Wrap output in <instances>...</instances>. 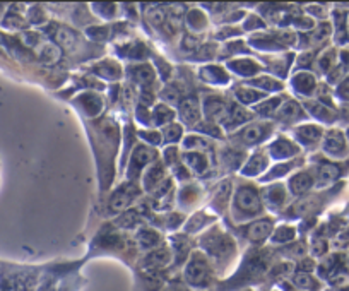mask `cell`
I'll return each instance as SVG.
<instances>
[{
	"label": "cell",
	"instance_id": "6da1fadb",
	"mask_svg": "<svg viewBox=\"0 0 349 291\" xmlns=\"http://www.w3.org/2000/svg\"><path fill=\"white\" fill-rule=\"evenodd\" d=\"M187 279L190 281L192 284H205L209 279V267H207V262L199 257V255H195V257L190 260L188 264V269H187Z\"/></svg>",
	"mask_w": 349,
	"mask_h": 291
},
{
	"label": "cell",
	"instance_id": "7a4b0ae2",
	"mask_svg": "<svg viewBox=\"0 0 349 291\" xmlns=\"http://www.w3.org/2000/svg\"><path fill=\"white\" fill-rule=\"evenodd\" d=\"M236 206L245 212H257L260 209V201L259 196L255 193L254 188L243 187L236 196Z\"/></svg>",
	"mask_w": 349,
	"mask_h": 291
},
{
	"label": "cell",
	"instance_id": "3957f363",
	"mask_svg": "<svg viewBox=\"0 0 349 291\" xmlns=\"http://www.w3.org/2000/svg\"><path fill=\"white\" fill-rule=\"evenodd\" d=\"M325 149L331 152V154H336V156L342 154L344 149H346V142H344L342 134H339L337 130H332L325 139Z\"/></svg>",
	"mask_w": 349,
	"mask_h": 291
},
{
	"label": "cell",
	"instance_id": "277c9868",
	"mask_svg": "<svg viewBox=\"0 0 349 291\" xmlns=\"http://www.w3.org/2000/svg\"><path fill=\"white\" fill-rule=\"evenodd\" d=\"M270 229H272V223L267 221V219H260V221L254 223L248 228L246 237H248L250 240H262L270 233Z\"/></svg>",
	"mask_w": 349,
	"mask_h": 291
},
{
	"label": "cell",
	"instance_id": "5b68a950",
	"mask_svg": "<svg viewBox=\"0 0 349 291\" xmlns=\"http://www.w3.org/2000/svg\"><path fill=\"white\" fill-rule=\"evenodd\" d=\"M312 187V178L306 173H298V175L291 180V188L295 193H303Z\"/></svg>",
	"mask_w": 349,
	"mask_h": 291
},
{
	"label": "cell",
	"instance_id": "8992f818",
	"mask_svg": "<svg viewBox=\"0 0 349 291\" xmlns=\"http://www.w3.org/2000/svg\"><path fill=\"white\" fill-rule=\"evenodd\" d=\"M182 115L187 122H195L199 119V105L195 100H187L182 105Z\"/></svg>",
	"mask_w": 349,
	"mask_h": 291
},
{
	"label": "cell",
	"instance_id": "52a82bcc",
	"mask_svg": "<svg viewBox=\"0 0 349 291\" xmlns=\"http://www.w3.org/2000/svg\"><path fill=\"white\" fill-rule=\"evenodd\" d=\"M59 42H60L62 47L70 52V50L75 47L77 38H75V34L70 31V29L65 28V29H60V31H59Z\"/></svg>",
	"mask_w": 349,
	"mask_h": 291
},
{
	"label": "cell",
	"instance_id": "ba28073f",
	"mask_svg": "<svg viewBox=\"0 0 349 291\" xmlns=\"http://www.w3.org/2000/svg\"><path fill=\"white\" fill-rule=\"evenodd\" d=\"M264 134L265 132H264V127L262 125H251L243 132V139H245V142H255V141H259Z\"/></svg>",
	"mask_w": 349,
	"mask_h": 291
},
{
	"label": "cell",
	"instance_id": "9c48e42d",
	"mask_svg": "<svg viewBox=\"0 0 349 291\" xmlns=\"http://www.w3.org/2000/svg\"><path fill=\"white\" fill-rule=\"evenodd\" d=\"M337 173L339 170L336 166H332V165H323L320 168V171H318V177H320V183H327V182H331L334 180V178L337 177Z\"/></svg>",
	"mask_w": 349,
	"mask_h": 291
},
{
	"label": "cell",
	"instance_id": "30bf717a",
	"mask_svg": "<svg viewBox=\"0 0 349 291\" xmlns=\"http://www.w3.org/2000/svg\"><path fill=\"white\" fill-rule=\"evenodd\" d=\"M295 84L301 93H310V89L313 88V79H312V75H298Z\"/></svg>",
	"mask_w": 349,
	"mask_h": 291
},
{
	"label": "cell",
	"instance_id": "8fae6325",
	"mask_svg": "<svg viewBox=\"0 0 349 291\" xmlns=\"http://www.w3.org/2000/svg\"><path fill=\"white\" fill-rule=\"evenodd\" d=\"M300 115V106H298L296 103H287L282 106L281 110V117L286 120H291V119H296V117Z\"/></svg>",
	"mask_w": 349,
	"mask_h": 291
},
{
	"label": "cell",
	"instance_id": "7c38bea8",
	"mask_svg": "<svg viewBox=\"0 0 349 291\" xmlns=\"http://www.w3.org/2000/svg\"><path fill=\"white\" fill-rule=\"evenodd\" d=\"M300 137L301 139H305L306 137V141L315 142L318 137H320V129H317V127H303V129L300 130Z\"/></svg>",
	"mask_w": 349,
	"mask_h": 291
},
{
	"label": "cell",
	"instance_id": "4fadbf2b",
	"mask_svg": "<svg viewBox=\"0 0 349 291\" xmlns=\"http://www.w3.org/2000/svg\"><path fill=\"white\" fill-rule=\"evenodd\" d=\"M168 252L166 250H163V252H156V254H151L149 257L146 259L147 264H154V265H163L168 262Z\"/></svg>",
	"mask_w": 349,
	"mask_h": 291
},
{
	"label": "cell",
	"instance_id": "5bb4252c",
	"mask_svg": "<svg viewBox=\"0 0 349 291\" xmlns=\"http://www.w3.org/2000/svg\"><path fill=\"white\" fill-rule=\"evenodd\" d=\"M139 240H141V243L144 245V247H151V245L158 243V235L154 231H142L141 235H139Z\"/></svg>",
	"mask_w": 349,
	"mask_h": 291
},
{
	"label": "cell",
	"instance_id": "9a60e30c",
	"mask_svg": "<svg viewBox=\"0 0 349 291\" xmlns=\"http://www.w3.org/2000/svg\"><path fill=\"white\" fill-rule=\"evenodd\" d=\"M325 250H327V243L323 242V240H317V242H313V245H312V252L315 254V255L325 254Z\"/></svg>",
	"mask_w": 349,
	"mask_h": 291
},
{
	"label": "cell",
	"instance_id": "2e32d148",
	"mask_svg": "<svg viewBox=\"0 0 349 291\" xmlns=\"http://www.w3.org/2000/svg\"><path fill=\"white\" fill-rule=\"evenodd\" d=\"M296 284L298 286H301V288H310L312 286V278H308V276H305V274H300V276H296Z\"/></svg>",
	"mask_w": 349,
	"mask_h": 291
},
{
	"label": "cell",
	"instance_id": "e0dca14e",
	"mask_svg": "<svg viewBox=\"0 0 349 291\" xmlns=\"http://www.w3.org/2000/svg\"><path fill=\"white\" fill-rule=\"evenodd\" d=\"M339 94L342 96V98L349 100V79H346L344 83L341 84V88H339Z\"/></svg>",
	"mask_w": 349,
	"mask_h": 291
},
{
	"label": "cell",
	"instance_id": "ac0fdd59",
	"mask_svg": "<svg viewBox=\"0 0 349 291\" xmlns=\"http://www.w3.org/2000/svg\"><path fill=\"white\" fill-rule=\"evenodd\" d=\"M332 59H334V53H332V52H328V55H327V57H323V59H322V62H320V67H322L323 70H327V69H328V67H331V65H332V64H331V60H332Z\"/></svg>",
	"mask_w": 349,
	"mask_h": 291
},
{
	"label": "cell",
	"instance_id": "d6986e66",
	"mask_svg": "<svg viewBox=\"0 0 349 291\" xmlns=\"http://www.w3.org/2000/svg\"><path fill=\"white\" fill-rule=\"evenodd\" d=\"M347 137H349V132H347Z\"/></svg>",
	"mask_w": 349,
	"mask_h": 291
}]
</instances>
